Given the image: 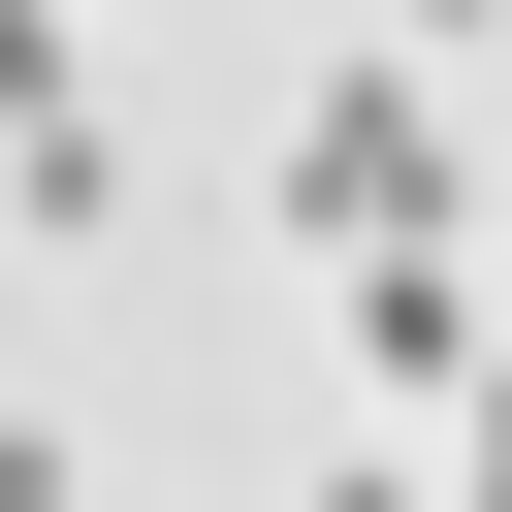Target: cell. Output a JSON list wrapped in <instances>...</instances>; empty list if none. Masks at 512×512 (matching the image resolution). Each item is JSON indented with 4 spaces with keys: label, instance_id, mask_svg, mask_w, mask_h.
I'll use <instances>...</instances> for the list:
<instances>
[{
    "label": "cell",
    "instance_id": "3957f363",
    "mask_svg": "<svg viewBox=\"0 0 512 512\" xmlns=\"http://www.w3.org/2000/svg\"><path fill=\"white\" fill-rule=\"evenodd\" d=\"M0 512H96V448H64V416H32V384H0Z\"/></svg>",
    "mask_w": 512,
    "mask_h": 512
},
{
    "label": "cell",
    "instance_id": "8992f818",
    "mask_svg": "<svg viewBox=\"0 0 512 512\" xmlns=\"http://www.w3.org/2000/svg\"><path fill=\"white\" fill-rule=\"evenodd\" d=\"M480 32H512V0H384V64H480Z\"/></svg>",
    "mask_w": 512,
    "mask_h": 512
},
{
    "label": "cell",
    "instance_id": "7a4b0ae2",
    "mask_svg": "<svg viewBox=\"0 0 512 512\" xmlns=\"http://www.w3.org/2000/svg\"><path fill=\"white\" fill-rule=\"evenodd\" d=\"M320 320H352V384H384V416H480V352H512V320H480V256H448V224H416V256H352V288H320Z\"/></svg>",
    "mask_w": 512,
    "mask_h": 512
},
{
    "label": "cell",
    "instance_id": "5b68a950",
    "mask_svg": "<svg viewBox=\"0 0 512 512\" xmlns=\"http://www.w3.org/2000/svg\"><path fill=\"white\" fill-rule=\"evenodd\" d=\"M448 512H512V352H480V416H448Z\"/></svg>",
    "mask_w": 512,
    "mask_h": 512
},
{
    "label": "cell",
    "instance_id": "277c9868",
    "mask_svg": "<svg viewBox=\"0 0 512 512\" xmlns=\"http://www.w3.org/2000/svg\"><path fill=\"white\" fill-rule=\"evenodd\" d=\"M288 512H448V448H320V480H288Z\"/></svg>",
    "mask_w": 512,
    "mask_h": 512
},
{
    "label": "cell",
    "instance_id": "6da1fadb",
    "mask_svg": "<svg viewBox=\"0 0 512 512\" xmlns=\"http://www.w3.org/2000/svg\"><path fill=\"white\" fill-rule=\"evenodd\" d=\"M256 192H288V256H320V288H352V256H416V224H448V64H384V32H352V64H288V160H256Z\"/></svg>",
    "mask_w": 512,
    "mask_h": 512
}]
</instances>
